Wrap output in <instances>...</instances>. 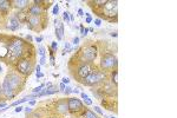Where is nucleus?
<instances>
[{"mask_svg": "<svg viewBox=\"0 0 177 118\" xmlns=\"http://www.w3.org/2000/svg\"><path fill=\"white\" fill-rule=\"evenodd\" d=\"M49 25V17L46 15V13L38 17H30L29 21H27V29L31 31H35V32H41L44 31Z\"/></svg>", "mask_w": 177, "mask_h": 118, "instance_id": "nucleus-6", "label": "nucleus"}, {"mask_svg": "<svg viewBox=\"0 0 177 118\" xmlns=\"http://www.w3.org/2000/svg\"><path fill=\"white\" fill-rule=\"evenodd\" d=\"M52 14H53L54 17H57V15L59 14V5L58 4L53 5V8H52Z\"/></svg>", "mask_w": 177, "mask_h": 118, "instance_id": "nucleus-23", "label": "nucleus"}, {"mask_svg": "<svg viewBox=\"0 0 177 118\" xmlns=\"http://www.w3.org/2000/svg\"><path fill=\"white\" fill-rule=\"evenodd\" d=\"M45 52H46V49H45L44 46H39L38 47V54H39L40 57H45Z\"/></svg>", "mask_w": 177, "mask_h": 118, "instance_id": "nucleus-24", "label": "nucleus"}, {"mask_svg": "<svg viewBox=\"0 0 177 118\" xmlns=\"http://www.w3.org/2000/svg\"><path fill=\"white\" fill-rule=\"evenodd\" d=\"M94 27H90V29H88V32H94Z\"/></svg>", "mask_w": 177, "mask_h": 118, "instance_id": "nucleus-50", "label": "nucleus"}, {"mask_svg": "<svg viewBox=\"0 0 177 118\" xmlns=\"http://www.w3.org/2000/svg\"><path fill=\"white\" fill-rule=\"evenodd\" d=\"M83 104H85L86 106H91L94 104V102H92V99L90 98V97H88V98L83 99Z\"/></svg>", "mask_w": 177, "mask_h": 118, "instance_id": "nucleus-26", "label": "nucleus"}, {"mask_svg": "<svg viewBox=\"0 0 177 118\" xmlns=\"http://www.w3.org/2000/svg\"><path fill=\"white\" fill-rule=\"evenodd\" d=\"M0 102H5L4 96H3V88H1V85H0Z\"/></svg>", "mask_w": 177, "mask_h": 118, "instance_id": "nucleus-39", "label": "nucleus"}, {"mask_svg": "<svg viewBox=\"0 0 177 118\" xmlns=\"http://www.w3.org/2000/svg\"><path fill=\"white\" fill-rule=\"evenodd\" d=\"M50 118H58V117H50Z\"/></svg>", "mask_w": 177, "mask_h": 118, "instance_id": "nucleus-53", "label": "nucleus"}, {"mask_svg": "<svg viewBox=\"0 0 177 118\" xmlns=\"http://www.w3.org/2000/svg\"><path fill=\"white\" fill-rule=\"evenodd\" d=\"M47 8L44 7V6H39V5H30L29 8H27V12H29L30 17H38V15H41L46 13Z\"/></svg>", "mask_w": 177, "mask_h": 118, "instance_id": "nucleus-15", "label": "nucleus"}, {"mask_svg": "<svg viewBox=\"0 0 177 118\" xmlns=\"http://www.w3.org/2000/svg\"><path fill=\"white\" fill-rule=\"evenodd\" d=\"M99 19L106 20L109 23H117L118 19V1L117 0H106L105 5L100 10L94 12Z\"/></svg>", "mask_w": 177, "mask_h": 118, "instance_id": "nucleus-3", "label": "nucleus"}, {"mask_svg": "<svg viewBox=\"0 0 177 118\" xmlns=\"http://www.w3.org/2000/svg\"><path fill=\"white\" fill-rule=\"evenodd\" d=\"M24 111L26 115H30V113L33 112V110H32V108L31 106H26V108H24Z\"/></svg>", "mask_w": 177, "mask_h": 118, "instance_id": "nucleus-31", "label": "nucleus"}, {"mask_svg": "<svg viewBox=\"0 0 177 118\" xmlns=\"http://www.w3.org/2000/svg\"><path fill=\"white\" fill-rule=\"evenodd\" d=\"M72 21H74V15L72 13H70V23H72Z\"/></svg>", "mask_w": 177, "mask_h": 118, "instance_id": "nucleus-48", "label": "nucleus"}, {"mask_svg": "<svg viewBox=\"0 0 177 118\" xmlns=\"http://www.w3.org/2000/svg\"><path fill=\"white\" fill-rule=\"evenodd\" d=\"M118 67V59L116 54L111 53V52H106L100 58V63H99V69L105 71V72H111L113 70Z\"/></svg>", "mask_w": 177, "mask_h": 118, "instance_id": "nucleus-8", "label": "nucleus"}, {"mask_svg": "<svg viewBox=\"0 0 177 118\" xmlns=\"http://www.w3.org/2000/svg\"><path fill=\"white\" fill-rule=\"evenodd\" d=\"M70 82H71V80H70L69 78H66V77H64V78L62 79V83H64L65 85H67V84H70Z\"/></svg>", "mask_w": 177, "mask_h": 118, "instance_id": "nucleus-37", "label": "nucleus"}, {"mask_svg": "<svg viewBox=\"0 0 177 118\" xmlns=\"http://www.w3.org/2000/svg\"><path fill=\"white\" fill-rule=\"evenodd\" d=\"M10 1H11L12 8L18 10V11L27 10L29 6L31 5V1H30V0H10Z\"/></svg>", "mask_w": 177, "mask_h": 118, "instance_id": "nucleus-16", "label": "nucleus"}, {"mask_svg": "<svg viewBox=\"0 0 177 118\" xmlns=\"http://www.w3.org/2000/svg\"><path fill=\"white\" fill-rule=\"evenodd\" d=\"M50 49L52 50L53 52H56L58 50V43L57 41H51V45H50Z\"/></svg>", "mask_w": 177, "mask_h": 118, "instance_id": "nucleus-25", "label": "nucleus"}, {"mask_svg": "<svg viewBox=\"0 0 177 118\" xmlns=\"http://www.w3.org/2000/svg\"><path fill=\"white\" fill-rule=\"evenodd\" d=\"M8 39H10V35H8L0 33V63H4L6 57H7V52H8Z\"/></svg>", "mask_w": 177, "mask_h": 118, "instance_id": "nucleus-10", "label": "nucleus"}, {"mask_svg": "<svg viewBox=\"0 0 177 118\" xmlns=\"http://www.w3.org/2000/svg\"><path fill=\"white\" fill-rule=\"evenodd\" d=\"M97 56H98V49L94 44H88L82 49H79L78 54H77V57L85 63H94Z\"/></svg>", "mask_w": 177, "mask_h": 118, "instance_id": "nucleus-7", "label": "nucleus"}, {"mask_svg": "<svg viewBox=\"0 0 177 118\" xmlns=\"http://www.w3.org/2000/svg\"><path fill=\"white\" fill-rule=\"evenodd\" d=\"M54 113L57 115H66L69 113V109H67V98H60L54 103Z\"/></svg>", "mask_w": 177, "mask_h": 118, "instance_id": "nucleus-12", "label": "nucleus"}, {"mask_svg": "<svg viewBox=\"0 0 177 118\" xmlns=\"http://www.w3.org/2000/svg\"><path fill=\"white\" fill-rule=\"evenodd\" d=\"M25 40H26L27 43H31V44H32V41H33L35 39H33V37H32L31 35H27L26 37H25Z\"/></svg>", "mask_w": 177, "mask_h": 118, "instance_id": "nucleus-30", "label": "nucleus"}, {"mask_svg": "<svg viewBox=\"0 0 177 118\" xmlns=\"http://www.w3.org/2000/svg\"><path fill=\"white\" fill-rule=\"evenodd\" d=\"M79 41H80V38H79V37H74L73 40H72V44H73L74 46H77V45L79 44Z\"/></svg>", "mask_w": 177, "mask_h": 118, "instance_id": "nucleus-32", "label": "nucleus"}, {"mask_svg": "<svg viewBox=\"0 0 177 118\" xmlns=\"http://www.w3.org/2000/svg\"><path fill=\"white\" fill-rule=\"evenodd\" d=\"M35 40L37 41V43H41V41L44 40V38H43V37H35Z\"/></svg>", "mask_w": 177, "mask_h": 118, "instance_id": "nucleus-43", "label": "nucleus"}, {"mask_svg": "<svg viewBox=\"0 0 177 118\" xmlns=\"http://www.w3.org/2000/svg\"><path fill=\"white\" fill-rule=\"evenodd\" d=\"M105 80H108V74L105 71L100 70L99 67H94L91 73L88 74V77H85L84 79L80 80V83L83 84L84 86H90V88H96L99 84H103Z\"/></svg>", "mask_w": 177, "mask_h": 118, "instance_id": "nucleus-4", "label": "nucleus"}, {"mask_svg": "<svg viewBox=\"0 0 177 118\" xmlns=\"http://www.w3.org/2000/svg\"><path fill=\"white\" fill-rule=\"evenodd\" d=\"M63 21H65L66 24H70V12L64 11V13H63Z\"/></svg>", "mask_w": 177, "mask_h": 118, "instance_id": "nucleus-22", "label": "nucleus"}, {"mask_svg": "<svg viewBox=\"0 0 177 118\" xmlns=\"http://www.w3.org/2000/svg\"><path fill=\"white\" fill-rule=\"evenodd\" d=\"M64 94H66V96L71 94H72V88H70L69 85H66V88H65V90H64Z\"/></svg>", "mask_w": 177, "mask_h": 118, "instance_id": "nucleus-28", "label": "nucleus"}, {"mask_svg": "<svg viewBox=\"0 0 177 118\" xmlns=\"http://www.w3.org/2000/svg\"><path fill=\"white\" fill-rule=\"evenodd\" d=\"M12 6H11V1L7 0H0V15L3 18H6L7 15L11 13Z\"/></svg>", "mask_w": 177, "mask_h": 118, "instance_id": "nucleus-17", "label": "nucleus"}, {"mask_svg": "<svg viewBox=\"0 0 177 118\" xmlns=\"http://www.w3.org/2000/svg\"><path fill=\"white\" fill-rule=\"evenodd\" d=\"M103 117L104 118H116V116H106V115H104Z\"/></svg>", "mask_w": 177, "mask_h": 118, "instance_id": "nucleus-49", "label": "nucleus"}, {"mask_svg": "<svg viewBox=\"0 0 177 118\" xmlns=\"http://www.w3.org/2000/svg\"><path fill=\"white\" fill-rule=\"evenodd\" d=\"M5 106H7V104H6V102H0V109L5 108Z\"/></svg>", "mask_w": 177, "mask_h": 118, "instance_id": "nucleus-46", "label": "nucleus"}, {"mask_svg": "<svg viewBox=\"0 0 177 118\" xmlns=\"http://www.w3.org/2000/svg\"><path fill=\"white\" fill-rule=\"evenodd\" d=\"M25 79H26L25 77H23L14 70H11L7 72V74L3 80V84H1L3 96H4L5 100L14 98L24 90L25 83H26Z\"/></svg>", "mask_w": 177, "mask_h": 118, "instance_id": "nucleus-2", "label": "nucleus"}, {"mask_svg": "<svg viewBox=\"0 0 177 118\" xmlns=\"http://www.w3.org/2000/svg\"><path fill=\"white\" fill-rule=\"evenodd\" d=\"M37 104V100L35 99H32V100H29V106H33Z\"/></svg>", "mask_w": 177, "mask_h": 118, "instance_id": "nucleus-40", "label": "nucleus"}, {"mask_svg": "<svg viewBox=\"0 0 177 118\" xmlns=\"http://www.w3.org/2000/svg\"><path fill=\"white\" fill-rule=\"evenodd\" d=\"M76 118H79V117H76Z\"/></svg>", "mask_w": 177, "mask_h": 118, "instance_id": "nucleus-54", "label": "nucleus"}, {"mask_svg": "<svg viewBox=\"0 0 177 118\" xmlns=\"http://www.w3.org/2000/svg\"><path fill=\"white\" fill-rule=\"evenodd\" d=\"M14 15L18 18L21 24H27V21H29V18H30V14L27 10H23V11H17L14 12Z\"/></svg>", "mask_w": 177, "mask_h": 118, "instance_id": "nucleus-19", "label": "nucleus"}, {"mask_svg": "<svg viewBox=\"0 0 177 118\" xmlns=\"http://www.w3.org/2000/svg\"><path fill=\"white\" fill-rule=\"evenodd\" d=\"M102 106H104V109H106L109 111H115V112H117V103L113 104L112 98L102 99Z\"/></svg>", "mask_w": 177, "mask_h": 118, "instance_id": "nucleus-18", "label": "nucleus"}, {"mask_svg": "<svg viewBox=\"0 0 177 118\" xmlns=\"http://www.w3.org/2000/svg\"><path fill=\"white\" fill-rule=\"evenodd\" d=\"M94 19H92V17H86V19H85V23L86 24H90V23H92Z\"/></svg>", "mask_w": 177, "mask_h": 118, "instance_id": "nucleus-41", "label": "nucleus"}, {"mask_svg": "<svg viewBox=\"0 0 177 118\" xmlns=\"http://www.w3.org/2000/svg\"><path fill=\"white\" fill-rule=\"evenodd\" d=\"M72 94H80V91H79V88H72Z\"/></svg>", "mask_w": 177, "mask_h": 118, "instance_id": "nucleus-44", "label": "nucleus"}, {"mask_svg": "<svg viewBox=\"0 0 177 118\" xmlns=\"http://www.w3.org/2000/svg\"><path fill=\"white\" fill-rule=\"evenodd\" d=\"M35 72H41V66L39 64L35 66Z\"/></svg>", "mask_w": 177, "mask_h": 118, "instance_id": "nucleus-45", "label": "nucleus"}, {"mask_svg": "<svg viewBox=\"0 0 177 118\" xmlns=\"http://www.w3.org/2000/svg\"><path fill=\"white\" fill-rule=\"evenodd\" d=\"M94 24H96V26H100L102 25V20L99 19V18H97V19H94Z\"/></svg>", "mask_w": 177, "mask_h": 118, "instance_id": "nucleus-38", "label": "nucleus"}, {"mask_svg": "<svg viewBox=\"0 0 177 118\" xmlns=\"http://www.w3.org/2000/svg\"><path fill=\"white\" fill-rule=\"evenodd\" d=\"M67 109H69L70 115L79 118H83L85 110H86L83 102L77 98V97H70V98H67Z\"/></svg>", "mask_w": 177, "mask_h": 118, "instance_id": "nucleus-9", "label": "nucleus"}, {"mask_svg": "<svg viewBox=\"0 0 177 118\" xmlns=\"http://www.w3.org/2000/svg\"><path fill=\"white\" fill-rule=\"evenodd\" d=\"M25 57H35V50L31 43L21 39L15 35H10L8 39V52L5 59V64L10 66H14L15 63Z\"/></svg>", "mask_w": 177, "mask_h": 118, "instance_id": "nucleus-1", "label": "nucleus"}, {"mask_svg": "<svg viewBox=\"0 0 177 118\" xmlns=\"http://www.w3.org/2000/svg\"><path fill=\"white\" fill-rule=\"evenodd\" d=\"M35 77H37V80H38V79L44 77V73H43V72H35Z\"/></svg>", "mask_w": 177, "mask_h": 118, "instance_id": "nucleus-36", "label": "nucleus"}, {"mask_svg": "<svg viewBox=\"0 0 177 118\" xmlns=\"http://www.w3.org/2000/svg\"><path fill=\"white\" fill-rule=\"evenodd\" d=\"M4 27L6 30H8V31H11V32H15V31H18L21 27V23L18 20V18L14 15V13H12L10 17H7V20L5 21Z\"/></svg>", "mask_w": 177, "mask_h": 118, "instance_id": "nucleus-11", "label": "nucleus"}, {"mask_svg": "<svg viewBox=\"0 0 177 118\" xmlns=\"http://www.w3.org/2000/svg\"><path fill=\"white\" fill-rule=\"evenodd\" d=\"M110 35H111V37H115V38H117V37H118V33L116 32V31H115V32H111V33H110Z\"/></svg>", "mask_w": 177, "mask_h": 118, "instance_id": "nucleus-47", "label": "nucleus"}, {"mask_svg": "<svg viewBox=\"0 0 177 118\" xmlns=\"http://www.w3.org/2000/svg\"><path fill=\"white\" fill-rule=\"evenodd\" d=\"M1 19H4V18H3V17H1V15H0V20H1Z\"/></svg>", "mask_w": 177, "mask_h": 118, "instance_id": "nucleus-52", "label": "nucleus"}, {"mask_svg": "<svg viewBox=\"0 0 177 118\" xmlns=\"http://www.w3.org/2000/svg\"><path fill=\"white\" fill-rule=\"evenodd\" d=\"M73 29H74V30H78V29H79V26H77V25H74V26H73Z\"/></svg>", "mask_w": 177, "mask_h": 118, "instance_id": "nucleus-51", "label": "nucleus"}, {"mask_svg": "<svg viewBox=\"0 0 177 118\" xmlns=\"http://www.w3.org/2000/svg\"><path fill=\"white\" fill-rule=\"evenodd\" d=\"M83 118H98V116H97V113L94 112V111L90 110V109H86Z\"/></svg>", "mask_w": 177, "mask_h": 118, "instance_id": "nucleus-21", "label": "nucleus"}, {"mask_svg": "<svg viewBox=\"0 0 177 118\" xmlns=\"http://www.w3.org/2000/svg\"><path fill=\"white\" fill-rule=\"evenodd\" d=\"M58 88H60L59 91H63V92H64V90H65V88H66V85H65L64 83H60V84L58 85Z\"/></svg>", "mask_w": 177, "mask_h": 118, "instance_id": "nucleus-35", "label": "nucleus"}, {"mask_svg": "<svg viewBox=\"0 0 177 118\" xmlns=\"http://www.w3.org/2000/svg\"><path fill=\"white\" fill-rule=\"evenodd\" d=\"M23 110H24V108H23L21 105H19V106H17V108H15L14 112H15V113H19V112H21Z\"/></svg>", "mask_w": 177, "mask_h": 118, "instance_id": "nucleus-34", "label": "nucleus"}, {"mask_svg": "<svg viewBox=\"0 0 177 118\" xmlns=\"http://www.w3.org/2000/svg\"><path fill=\"white\" fill-rule=\"evenodd\" d=\"M102 90L104 92V96H106V97H110V98H112L113 96L117 97V86H115L110 82H104Z\"/></svg>", "mask_w": 177, "mask_h": 118, "instance_id": "nucleus-13", "label": "nucleus"}, {"mask_svg": "<svg viewBox=\"0 0 177 118\" xmlns=\"http://www.w3.org/2000/svg\"><path fill=\"white\" fill-rule=\"evenodd\" d=\"M46 64V56L45 57H40L39 59V65L41 66V65H45Z\"/></svg>", "mask_w": 177, "mask_h": 118, "instance_id": "nucleus-33", "label": "nucleus"}, {"mask_svg": "<svg viewBox=\"0 0 177 118\" xmlns=\"http://www.w3.org/2000/svg\"><path fill=\"white\" fill-rule=\"evenodd\" d=\"M77 12H78L79 17H84V14H85V13H84V11H83V8H78V11H77Z\"/></svg>", "mask_w": 177, "mask_h": 118, "instance_id": "nucleus-42", "label": "nucleus"}, {"mask_svg": "<svg viewBox=\"0 0 177 118\" xmlns=\"http://www.w3.org/2000/svg\"><path fill=\"white\" fill-rule=\"evenodd\" d=\"M35 57H25L18 60L15 65L13 66V70L17 71L19 74H21L23 77L27 78L29 76H31L33 67H35Z\"/></svg>", "mask_w": 177, "mask_h": 118, "instance_id": "nucleus-5", "label": "nucleus"}, {"mask_svg": "<svg viewBox=\"0 0 177 118\" xmlns=\"http://www.w3.org/2000/svg\"><path fill=\"white\" fill-rule=\"evenodd\" d=\"M50 63H51L52 66H56V59H54L53 54H50Z\"/></svg>", "mask_w": 177, "mask_h": 118, "instance_id": "nucleus-29", "label": "nucleus"}, {"mask_svg": "<svg viewBox=\"0 0 177 118\" xmlns=\"http://www.w3.org/2000/svg\"><path fill=\"white\" fill-rule=\"evenodd\" d=\"M109 80H110V83H112L115 86H117L118 85V69L111 71V77H110Z\"/></svg>", "mask_w": 177, "mask_h": 118, "instance_id": "nucleus-20", "label": "nucleus"}, {"mask_svg": "<svg viewBox=\"0 0 177 118\" xmlns=\"http://www.w3.org/2000/svg\"><path fill=\"white\" fill-rule=\"evenodd\" d=\"M54 30H56V37L57 40H62L64 38L65 31H64V21L59 19L58 17L54 19Z\"/></svg>", "mask_w": 177, "mask_h": 118, "instance_id": "nucleus-14", "label": "nucleus"}, {"mask_svg": "<svg viewBox=\"0 0 177 118\" xmlns=\"http://www.w3.org/2000/svg\"><path fill=\"white\" fill-rule=\"evenodd\" d=\"M94 112L97 113V115H99V116H102V117H103L104 116V111L103 110H102V109L99 108V106H94Z\"/></svg>", "mask_w": 177, "mask_h": 118, "instance_id": "nucleus-27", "label": "nucleus"}]
</instances>
